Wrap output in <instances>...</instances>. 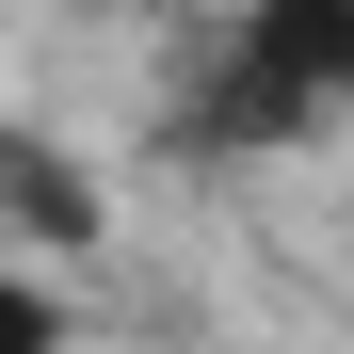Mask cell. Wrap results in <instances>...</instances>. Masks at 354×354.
<instances>
[{
	"label": "cell",
	"mask_w": 354,
	"mask_h": 354,
	"mask_svg": "<svg viewBox=\"0 0 354 354\" xmlns=\"http://www.w3.org/2000/svg\"><path fill=\"white\" fill-rule=\"evenodd\" d=\"M354 113V0H242L209 32V145H306Z\"/></svg>",
	"instance_id": "cell-1"
},
{
	"label": "cell",
	"mask_w": 354,
	"mask_h": 354,
	"mask_svg": "<svg viewBox=\"0 0 354 354\" xmlns=\"http://www.w3.org/2000/svg\"><path fill=\"white\" fill-rule=\"evenodd\" d=\"M113 242V194H97V161L81 145H48V129H0V258H97Z\"/></svg>",
	"instance_id": "cell-2"
},
{
	"label": "cell",
	"mask_w": 354,
	"mask_h": 354,
	"mask_svg": "<svg viewBox=\"0 0 354 354\" xmlns=\"http://www.w3.org/2000/svg\"><path fill=\"white\" fill-rule=\"evenodd\" d=\"M0 354H65V306H48V274L0 258Z\"/></svg>",
	"instance_id": "cell-3"
}]
</instances>
